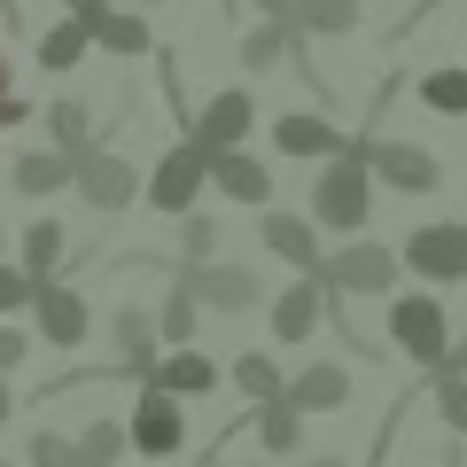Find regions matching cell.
Segmentation results:
<instances>
[{"instance_id":"1","label":"cell","mask_w":467,"mask_h":467,"mask_svg":"<svg viewBox=\"0 0 467 467\" xmlns=\"http://www.w3.org/2000/svg\"><path fill=\"white\" fill-rule=\"evenodd\" d=\"M374 218V180H367V156H358V140H350L335 164H319V180H312V226H327V234H350L358 242V226Z\"/></svg>"},{"instance_id":"2","label":"cell","mask_w":467,"mask_h":467,"mask_svg":"<svg viewBox=\"0 0 467 467\" xmlns=\"http://www.w3.org/2000/svg\"><path fill=\"white\" fill-rule=\"evenodd\" d=\"M312 281L327 288L335 304H350V296H389V288H398V250L358 234V242H343L335 257H319V273H312Z\"/></svg>"},{"instance_id":"3","label":"cell","mask_w":467,"mask_h":467,"mask_svg":"<svg viewBox=\"0 0 467 467\" xmlns=\"http://www.w3.org/2000/svg\"><path fill=\"white\" fill-rule=\"evenodd\" d=\"M389 343L413 358V367H444L451 350V319H444V296H429V288H398L389 296Z\"/></svg>"},{"instance_id":"4","label":"cell","mask_w":467,"mask_h":467,"mask_svg":"<svg viewBox=\"0 0 467 467\" xmlns=\"http://www.w3.org/2000/svg\"><path fill=\"white\" fill-rule=\"evenodd\" d=\"M250 133H257V94L250 86H218V94L187 117V149H202V164L226 156V149H250Z\"/></svg>"},{"instance_id":"5","label":"cell","mask_w":467,"mask_h":467,"mask_svg":"<svg viewBox=\"0 0 467 467\" xmlns=\"http://www.w3.org/2000/svg\"><path fill=\"white\" fill-rule=\"evenodd\" d=\"M70 187H78V202L94 218H117V211H133L140 171H133V156H117V149H86L78 164H70Z\"/></svg>"},{"instance_id":"6","label":"cell","mask_w":467,"mask_h":467,"mask_svg":"<svg viewBox=\"0 0 467 467\" xmlns=\"http://www.w3.org/2000/svg\"><path fill=\"white\" fill-rule=\"evenodd\" d=\"M358 156H367V180H382L389 195H436L444 187V164L420 140H358Z\"/></svg>"},{"instance_id":"7","label":"cell","mask_w":467,"mask_h":467,"mask_svg":"<svg viewBox=\"0 0 467 467\" xmlns=\"http://www.w3.org/2000/svg\"><path fill=\"white\" fill-rule=\"evenodd\" d=\"M398 273H420L429 296L451 288V281H467V226H413L405 250H398Z\"/></svg>"},{"instance_id":"8","label":"cell","mask_w":467,"mask_h":467,"mask_svg":"<svg viewBox=\"0 0 467 467\" xmlns=\"http://www.w3.org/2000/svg\"><path fill=\"white\" fill-rule=\"evenodd\" d=\"M86 335H94V304H86L70 281H39V288H32V343L78 350Z\"/></svg>"},{"instance_id":"9","label":"cell","mask_w":467,"mask_h":467,"mask_svg":"<svg viewBox=\"0 0 467 467\" xmlns=\"http://www.w3.org/2000/svg\"><path fill=\"white\" fill-rule=\"evenodd\" d=\"M187 296H195V312H257L265 304V281H257L250 265H234V257H211V265H180Z\"/></svg>"},{"instance_id":"10","label":"cell","mask_w":467,"mask_h":467,"mask_svg":"<svg viewBox=\"0 0 467 467\" xmlns=\"http://www.w3.org/2000/svg\"><path fill=\"white\" fill-rule=\"evenodd\" d=\"M125 444H133L140 460H180L187 451V405L164 398V389H140L133 420H125Z\"/></svg>"},{"instance_id":"11","label":"cell","mask_w":467,"mask_h":467,"mask_svg":"<svg viewBox=\"0 0 467 467\" xmlns=\"http://www.w3.org/2000/svg\"><path fill=\"white\" fill-rule=\"evenodd\" d=\"M211 187V164H202V149H164L156 156V171L140 180V195H149V211H164V218H187L195 211V195Z\"/></svg>"},{"instance_id":"12","label":"cell","mask_w":467,"mask_h":467,"mask_svg":"<svg viewBox=\"0 0 467 467\" xmlns=\"http://www.w3.org/2000/svg\"><path fill=\"white\" fill-rule=\"evenodd\" d=\"M273 149L296 156V164H335V156L350 149V133L335 117H319V109H288V117H273Z\"/></svg>"},{"instance_id":"13","label":"cell","mask_w":467,"mask_h":467,"mask_svg":"<svg viewBox=\"0 0 467 467\" xmlns=\"http://www.w3.org/2000/svg\"><path fill=\"white\" fill-rule=\"evenodd\" d=\"M109 358H117V374L149 382L156 358H164V343H156V312H140V304H117V312H109Z\"/></svg>"},{"instance_id":"14","label":"cell","mask_w":467,"mask_h":467,"mask_svg":"<svg viewBox=\"0 0 467 467\" xmlns=\"http://www.w3.org/2000/svg\"><path fill=\"white\" fill-rule=\"evenodd\" d=\"M63 257H70V234H63V218H24L16 226V257L8 265L24 273V281H63Z\"/></svg>"},{"instance_id":"15","label":"cell","mask_w":467,"mask_h":467,"mask_svg":"<svg viewBox=\"0 0 467 467\" xmlns=\"http://www.w3.org/2000/svg\"><path fill=\"white\" fill-rule=\"evenodd\" d=\"M265 312H273V343H312L319 319H327V288H319L312 273H296V281H288Z\"/></svg>"},{"instance_id":"16","label":"cell","mask_w":467,"mask_h":467,"mask_svg":"<svg viewBox=\"0 0 467 467\" xmlns=\"http://www.w3.org/2000/svg\"><path fill=\"white\" fill-rule=\"evenodd\" d=\"M211 187L226 202H242V211H273V164H265V156H250V149L211 156Z\"/></svg>"},{"instance_id":"17","label":"cell","mask_w":467,"mask_h":467,"mask_svg":"<svg viewBox=\"0 0 467 467\" xmlns=\"http://www.w3.org/2000/svg\"><path fill=\"white\" fill-rule=\"evenodd\" d=\"M281 405H296V413H343L350 405V367L343 358H312L304 374L281 382Z\"/></svg>"},{"instance_id":"18","label":"cell","mask_w":467,"mask_h":467,"mask_svg":"<svg viewBox=\"0 0 467 467\" xmlns=\"http://www.w3.org/2000/svg\"><path fill=\"white\" fill-rule=\"evenodd\" d=\"M257 242H265L281 265H296V273H319V226L304 211H257Z\"/></svg>"},{"instance_id":"19","label":"cell","mask_w":467,"mask_h":467,"mask_svg":"<svg viewBox=\"0 0 467 467\" xmlns=\"http://www.w3.org/2000/svg\"><path fill=\"white\" fill-rule=\"evenodd\" d=\"M226 382V374H218V358H202V350H164V358H156V374L140 389H164V398H211V389Z\"/></svg>"},{"instance_id":"20","label":"cell","mask_w":467,"mask_h":467,"mask_svg":"<svg viewBox=\"0 0 467 467\" xmlns=\"http://www.w3.org/2000/svg\"><path fill=\"white\" fill-rule=\"evenodd\" d=\"M8 187H16L24 202L63 195V187H70V156L63 149H16V156H8Z\"/></svg>"},{"instance_id":"21","label":"cell","mask_w":467,"mask_h":467,"mask_svg":"<svg viewBox=\"0 0 467 467\" xmlns=\"http://www.w3.org/2000/svg\"><path fill=\"white\" fill-rule=\"evenodd\" d=\"M32 55H39V70H55V78H70V70H78L86 55H94V39H86V16H78V8H70V16H55L47 32L32 39Z\"/></svg>"},{"instance_id":"22","label":"cell","mask_w":467,"mask_h":467,"mask_svg":"<svg viewBox=\"0 0 467 467\" xmlns=\"http://www.w3.org/2000/svg\"><path fill=\"white\" fill-rule=\"evenodd\" d=\"M288 39H343L358 32V0H288Z\"/></svg>"},{"instance_id":"23","label":"cell","mask_w":467,"mask_h":467,"mask_svg":"<svg viewBox=\"0 0 467 467\" xmlns=\"http://www.w3.org/2000/svg\"><path fill=\"white\" fill-rule=\"evenodd\" d=\"M86 39H94L101 55H125V63L156 47V32H149V16H140V8H109V16H86Z\"/></svg>"},{"instance_id":"24","label":"cell","mask_w":467,"mask_h":467,"mask_svg":"<svg viewBox=\"0 0 467 467\" xmlns=\"http://www.w3.org/2000/svg\"><path fill=\"white\" fill-rule=\"evenodd\" d=\"M250 429H257V451L265 460H304V413L296 405H250Z\"/></svg>"},{"instance_id":"25","label":"cell","mask_w":467,"mask_h":467,"mask_svg":"<svg viewBox=\"0 0 467 467\" xmlns=\"http://www.w3.org/2000/svg\"><path fill=\"white\" fill-rule=\"evenodd\" d=\"M39 125H47V149H63L70 156V164H78V156L86 149H101V140H94V109H86V101H47V117H39Z\"/></svg>"},{"instance_id":"26","label":"cell","mask_w":467,"mask_h":467,"mask_svg":"<svg viewBox=\"0 0 467 467\" xmlns=\"http://www.w3.org/2000/svg\"><path fill=\"white\" fill-rule=\"evenodd\" d=\"M70 451H78V467H117L133 444H125V420H109V413H101V420H86V429L70 436Z\"/></svg>"},{"instance_id":"27","label":"cell","mask_w":467,"mask_h":467,"mask_svg":"<svg viewBox=\"0 0 467 467\" xmlns=\"http://www.w3.org/2000/svg\"><path fill=\"white\" fill-rule=\"evenodd\" d=\"M195 296H187V281L171 273V296H164V312H156V343L164 350H195Z\"/></svg>"},{"instance_id":"28","label":"cell","mask_w":467,"mask_h":467,"mask_svg":"<svg viewBox=\"0 0 467 467\" xmlns=\"http://www.w3.org/2000/svg\"><path fill=\"white\" fill-rule=\"evenodd\" d=\"M226 382L242 389V398H250V405H273V398H281V382H288V374L273 367L265 350H242V358H234V367H226Z\"/></svg>"},{"instance_id":"29","label":"cell","mask_w":467,"mask_h":467,"mask_svg":"<svg viewBox=\"0 0 467 467\" xmlns=\"http://www.w3.org/2000/svg\"><path fill=\"white\" fill-rule=\"evenodd\" d=\"M288 47H296V39H288V24H250V32H242V70H250V78H265L273 63H288Z\"/></svg>"},{"instance_id":"30","label":"cell","mask_w":467,"mask_h":467,"mask_svg":"<svg viewBox=\"0 0 467 467\" xmlns=\"http://www.w3.org/2000/svg\"><path fill=\"white\" fill-rule=\"evenodd\" d=\"M420 109H436V117H467V63H436L429 78H420Z\"/></svg>"},{"instance_id":"31","label":"cell","mask_w":467,"mask_h":467,"mask_svg":"<svg viewBox=\"0 0 467 467\" xmlns=\"http://www.w3.org/2000/svg\"><path fill=\"white\" fill-rule=\"evenodd\" d=\"M211 257H218V218L187 211L180 218V265H211Z\"/></svg>"},{"instance_id":"32","label":"cell","mask_w":467,"mask_h":467,"mask_svg":"<svg viewBox=\"0 0 467 467\" xmlns=\"http://www.w3.org/2000/svg\"><path fill=\"white\" fill-rule=\"evenodd\" d=\"M24 467H78V451H70L63 429H32V444H24Z\"/></svg>"},{"instance_id":"33","label":"cell","mask_w":467,"mask_h":467,"mask_svg":"<svg viewBox=\"0 0 467 467\" xmlns=\"http://www.w3.org/2000/svg\"><path fill=\"white\" fill-rule=\"evenodd\" d=\"M436 420H444L451 436H467V382L460 374H436Z\"/></svg>"},{"instance_id":"34","label":"cell","mask_w":467,"mask_h":467,"mask_svg":"<svg viewBox=\"0 0 467 467\" xmlns=\"http://www.w3.org/2000/svg\"><path fill=\"white\" fill-rule=\"evenodd\" d=\"M24 367H32V335H24L16 319H0V382H16Z\"/></svg>"},{"instance_id":"35","label":"cell","mask_w":467,"mask_h":467,"mask_svg":"<svg viewBox=\"0 0 467 467\" xmlns=\"http://www.w3.org/2000/svg\"><path fill=\"white\" fill-rule=\"evenodd\" d=\"M16 312H32V281L0 257V319H16Z\"/></svg>"},{"instance_id":"36","label":"cell","mask_w":467,"mask_h":467,"mask_svg":"<svg viewBox=\"0 0 467 467\" xmlns=\"http://www.w3.org/2000/svg\"><path fill=\"white\" fill-rule=\"evenodd\" d=\"M436 374H460V382H467V327H451V350H444V367H436Z\"/></svg>"},{"instance_id":"37","label":"cell","mask_w":467,"mask_h":467,"mask_svg":"<svg viewBox=\"0 0 467 467\" xmlns=\"http://www.w3.org/2000/svg\"><path fill=\"white\" fill-rule=\"evenodd\" d=\"M250 8H257L265 24H281V16H288V0H250Z\"/></svg>"},{"instance_id":"38","label":"cell","mask_w":467,"mask_h":467,"mask_svg":"<svg viewBox=\"0 0 467 467\" xmlns=\"http://www.w3.org/2000/svg\"><path fill=\"white\" fill-rule=\"evenodd\" d=\"M70 8H78V16H109L117 0H70Z\"/></svg>"},{"instance_id":"39","label":"cell","mask_w":467,"mask_h":467,"mask_svg":"<svg viewBox=\"0 0 467 467\" xmlns=\"http://www.w3.org/2000/svg\"><path fill=\"white\" fill-rule=\"evenodd\" d=\"M8 420H16V389L0 382V429H8Z\"/></svg>"},{"instance_id":"40","label":"cell","mask_w":467,"mask_h":467,"mask_svg":"<svg viewBox=\"0 0 467 467\" xmlns=\"http://www.w3.org/2000/svg\"><path fill=\"white\" fill-rule=\"evenodd\" d=\"M8 94H16V70H8V55H0V101H8Z\"/></svg>"},{"instance_id":"41","label":"cell","mask_w":467,"mask_h":467,"mask_svg":"<svg viewBox=\"0 0 467 467\" xmlns=\"http://www.w3.org/2000/svg\"><path fill=\"white\" fill-rule=\"evenodd\" d=\"M304 467H350V460H335V451H319V460H304Z\"/></svg>"},{"instance_id":"42","label":"cell","mask_w":467,"mask_h":467,"mask_svg":"<svg viewBox=\"0 0 467 467\" xmlns=\"http://www.w3.org/2000/svg\"><path fill=\"white\" fill-rule=\"evenodd\" d=\"M242 467H273V460H242Z\"/></svg>"},{"instance_id":"43","label":"cell","mask_w":467,"mask_h":467,"mask_svg":"<svg viewBox=\"0 0 467 467\" xmlns=\"http://www.w3.org/2000/svg\"><path fill=\"white\" fill-rule=\"evenodd\" d=\"M0 467H24V460H0Z\"/></svg>"},{"instance_id":"44","label":"cell","mask_w":467,"mask_h":467,"mask_svg":"<svg viewBox=\"0 0 467 467\" xmlns=\"http://www.w3.org/2000/svg\"><path fill=\"white\" fill-rule=\"evenodd\" d=\"M140 8H156V0H140Z\"/></svg>"}]
</instances>
